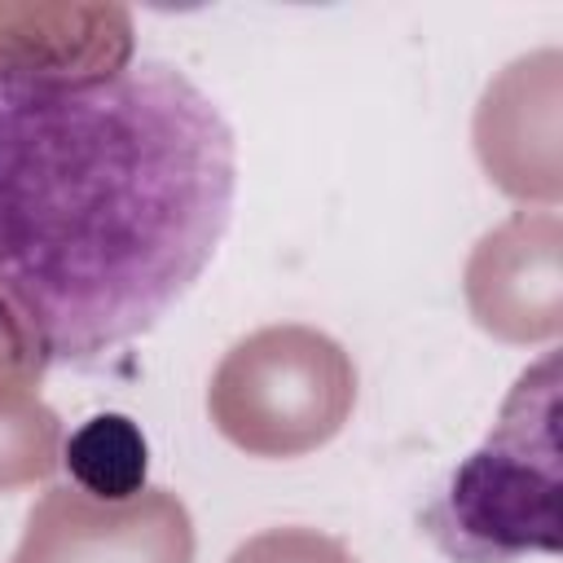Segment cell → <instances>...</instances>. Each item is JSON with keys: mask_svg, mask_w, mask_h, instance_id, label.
<instances>
[{"mask_svg": "<svg viewBox=\"0 0 563 563\" xmlns=\"http://www.w3.org/2000/svg\"><path fill=\"white\" fill-rule=\"evenodd\" d=\"M233 194V128L167 62L0 79V299L48 365L154 330L216 260Z\"/></svg>", "mask_w": 563, "mask_h": 563, "instance_id": "cell-1", "label": "cell"}, {"mask_svg": "<svg viewBox=\"0 0 563 563\" xmlns=\"http://www.w3.org/2000/svg\"><path fill=\"white\" fill-rule=\"evenodd\" d=\"M422 532L453 563L559 554V356L545 352L501 400L488 440L466 453L422 510Z\"/></svg>", "mask_w": 563, "mask_h": 563, "instance_id": "cell-2", "label": "cell"}, {"mask_svg": "<svg viewBox=\"0 0 563 563\" xmlns=\"http://www.w3.org/2000/svg\"><path fill=\"white\" fill-rule=\"evenodd\" d=\"M356 405V365L317 325L282 321L238 339L211 374L207 413L251 457H303L330 444Z\"/></svg>", "mask_w": 563, "mask_h": 563, "instance_id": "cell-3", "label": "cell"}, {"mask_svg": "<svg viewBox=\"0 0 563 563\" xmlns=\"http://www.w3.org/2000/svg\"><path fill=\"white\" fill-rule=\"evenodd\" d=\"M194 519L167 488L101 501L75 484L48 488L9 563H194Z\"/></svg>", "mask_w": 563, "mask_h": 563, "instance_id": "cell-4", "label": "cell"}, {"mask_svg": "<svg viewBox=\"0 0 563 563\" xmlns=\"http://www.w3.org/2000/svg\"><path fill=\"white\" fill-rule=\"evenodd\" d=\"M466 308L501 343H541L563 325V220L515 211L484 233L462 273Z\"/></svg>", "mask_w": 563, "mask_h": 563, "instance_id": "cell-5", "label": "cell"}, {"mask_svg": "<svg viewBox=\"0 0 563 563\" xmlns=\"http://www.w3.org/2000/svg\"><path fill=\"white\" fill-rule=\"evenodd\" d=\"M559 53L541 48L510 62L479 97L475 110V154L488 180L519 198L554 207L563 194L559 180Z\"/></svg>", "mask_w": 563, "mask_h": 563, "instance_id": "cell-6", "label": "cell"}, {"mask_svg": "<svg viewBox=\"0 0 563 563\" xmlns=\"http://www.w3.org/2000/svg\"><path fill=\"white\" fill-rule=\"evenodd\" d=\"M136 35L123 4H4L0 79L84 84L132 66Z\"/></svg>", "mask_w": 563, "mask_h": 563, "instance_id": "cell-7", "label": "cell"}, {"mask_svg": "<svg viewBox=\"0 0 563 563\" xmlns=\"http://www.w3.org/2000/svg\"><path fill=\"white\" fill-rule=\"evenodd\" d=\"M62 462L79 493L101 501H128L145 488L150 449L128 413H97L62 440Z\"/></svg>", "mask_w": 563, "mask_h": 563, "instance_id": "cell-8", "label": "cell"}, {"mask_svg": "<svg viewBox=\"0 0 563 563\" xmlns=\"http://www.w3.org/2000/svg\"><path fill=\"white\" fill-rule=\"evenodd\" d=\"M62 440V418L40 400V387H0V493L48 479Z\"/></svg>", "mask_w": 563, "mask_h": 563, "instance_id": "cell-9", "label": "cell"}, {"mask_svg": "<svg viewBox=\"0 0 563 563\" xmlns=\"http://www.w3.org/2000/svg\"><path fill=\"white\" fill-rule=\"evenodd\" d=\"M229 563H356L352 550L339 537H325L317 528H268L242 541Z\"/></svg>", "mask_w": 563, "mask_h": 563, "instance_id": "cell-10", "label": "cell"}, {"mask_svg": "<svg viewBox=\"0 0 563 563\" xmlns=\"http://www.w3.org/2000/svg\"><path fill=\"white\" fill-rule=\"evenodd\" d=\"M48 356L26 321L0 299V387H40Z\"/></svg>", "mask_w": 563, "mask_h": 563, "instance_id": "cell-11", "label": "cell"}]
</instances>
